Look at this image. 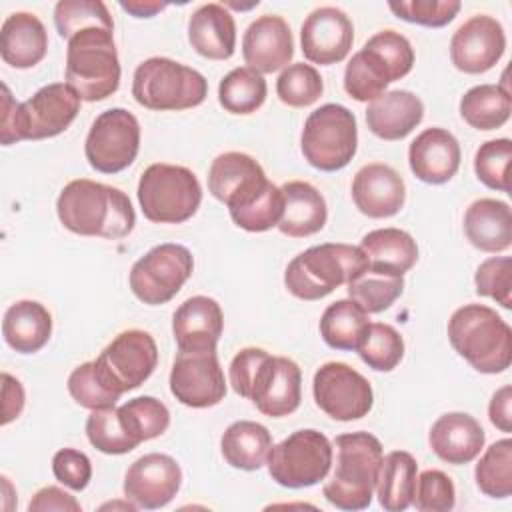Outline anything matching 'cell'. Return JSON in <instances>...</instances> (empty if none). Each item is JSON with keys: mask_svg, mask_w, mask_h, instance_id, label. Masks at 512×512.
<instances>
[{"mask_svg": "<svg viewBox=\"0 0 512 512\" xmlns=\"http://www.w3.org/2000/svg\"><path fill=\"white\" fill-rule=\"evenodd\" d=\"M208 190L228 208L232 222L246 232H266L282 218V190L266 178L250 154L216 156L208 170Z\"/></svg>", "mask_w": 512, "mask_h": 512, "instance_id": "obj_1", "label": "cell"}, {"mask_svg": "<svg viewBox=\"0 0 512 512\" xmlns=\"http://www.w3.org/2000/svg\"><path fill=\"white\" fill-rule=\"evenodd\" d=\"M232 390L248 398L264 416L282 418L298 410L302 400V370L286 356L262 348H242L230 362Z\"/></svg>", "mask_w": 512, "mask_h": 512, "instance_id": "obj_2", "label": "cell"}, {"mask_svg": "<svg viewBox=\"0 0 512 512\" xmlns=\"http://www.w3.org/2000/svg\"><path fill=\"white\" fill-rule=\"evenodd\" d=\"M56 214L66 230L108 240L128 236L136 224L132 202L122 190L88 178L70 180L60 190Z\"/></svg>", "mask_w": 512, "mask_h": 512, "instance_id": "obj_3", "label": "cell"}, {"mask_svg": "<svg viewBox=\"0 0 512 512\" xmlns=\"http://www.w3.org/2000/svg\"><path fill=\"white\" fill-rule=\"evenodd\" d=\"M80 112V96L66 84L42 86L26 102H16L2 84L0 140L4 146L22 140H44L62 134Z\"/></svg>", "mask_w": 512, "mask_h": 512, "instance_id": "obj_4", "label": "cell"}, {"mask_svg": "<svg viewBox=\"0 0 512 512\" xmlns=\"http://www.w3.org/2000/svg\"><path fill=\"white\" fill-rule=\"evenodd\" d=\"M332 446L336 464L322 488L324 498L340 510L368 508L384 458L380 440L370 432H348L338 434Z\"/></svg>", "mask_w": 512, "mask_h": 512, "instance_id": "obj_5", "label": "cell"}, {"mask_svg": "<svg viewBox=\"0 0 512 512\" xmlns=\"http://www.w3.org/2000/svg\"><path fill=\"white\" fill-rule=\"evenodd\" d=\"M452 348L478 372L500 374L512 364V330L490 306L464 304L448 320Z\"/></svg>", "mask_w": 512, "mask_h": 512, "instance_id": "obj_6", "label": "cell"}, {"mask_svg": "<svg viewBox=\"0 0 512 512\" xmlns=\"http://www.w3.org/2000/svg\"><path fill=\"white\" fill-rule=\"evenodd\" d=\"M414 66V48L396 30H380L352 54L344 70V90L356 102H372L390 82L404 78Z\"/></svg>", "mask_w": 512, "mask_h": 512, "instance_id": "obj_7", "label": "cell"}, {"mask_svg": "<svg viewBox=\"0 0 512 512\" xmlns=\"http://www.w3.org/2000/svg\"><path fill=\"white\" fill-rule=\"evenodd\" d=\"M366 268L368 258L360 246L326 242L294 256L286 266L284 284L292 296L312 302L348 284Z\"/></svg>", "mask_w": 512, "mask_h": 512, "instance_id": "obj_8", "label": "cell"}, {"mask_svg": "<svg viewBox=\"0 0 512 512\" xmlns=\"http://www.w3.org/2000/svg\"><path fill=\"white\" fill-rule=\"evenodd\" d=\"M66 84L84 102H100L120 86L114 32L88 28L74 34L66 48Z\"/></svg>", "mask_w": 512, "mask_h": 512, "instance_id": "obj_9", "label": "cell"}, {"mask_svg": "<svg viewBox=\"0 0 512 512\" xmlns=\"http://www.w3.org/2000/svg\"><path fill=\"white\" fill-rule=\"evenodd\" d=\"M206 78L172 58L154 56L140 62L132 78L134 100L156 112L186 110L200 106L206 100Z\"/></svg>", "mask_w": 512, "mask_h": 512, "instance_id": "obj_10", "label": "cell"}, {"mask_svg": "<svg viewBox=\"0 0 512 512\" xmlns=\"http://www.w3.org/2000/svg\"><path fill=\"white\" fill-rule=\"evenodd\" d=\"M138 202L144 218L154 224H182L202 202V186L186 166L150 164L138 182Z\"/></svg>", "mask_w": 512, "mask_h": 512, "instance_id": "obj_11", "label": "cell"}, {"mask_svg": "<svg viewBox=\"0 0 512 512\" xmlns=\"http://www.w3.org/2000/svg\"><path fill=\"white\" fill-rule=\"evenodd\" d=\"M300 148L306 162L322 172H336L350 164L358 148L356 116L342 104H322L304 122Z\"/></svg>", "mask_w": 512, "mask_h": 512, "instance_id": "obj_12", "label": "cell"}, {"mask_svg": "<svg viewBox=\"0 0 512 512\" xmlns=\"http://www.w3.org/2000/svg\"><path fill=\"white\" fill-rule=\"evenodd\" d=\"M334 460L332 442L318 430H296L278 444H272L266 466L270 478L292 490L322 482Z\"/></svg>", "mask_w": 512, "mask_h": 512, "instance_id": "obj_13", "label": "cell"}, {"mask_svg": "<svg viewBox=\"0 0 512 512\" xmlns=\"http://www.w3.org/2000/svg\"><path fill=\"white\" fill-rule=\"evenodd\" d=\"M192 270V252L182 244L164 242L150 248L134 262L128 276L130 290L140 302L160 306L170 302L180 292V288L192 276Z\"/></svg>", "mask_w": 512, "mask_h": 512, "instance_id": "obj_14", "label": "cell"}, {"mask_svg": "<svg viewBox=\"0 0 512 512\" xmlns=\"http://www.w3.org/2000/svg\"><path fill=\"white\" fill-rule=\"evenodd\" d=\"M138 150L140 124L126 108H110L98 114L84 142L88 164L102 174L126 170L136 160Z\"/></svg>", "mask_w": 512, "mask_h": 512, "instance_id": "obj_15", "label": "cell"}, {"mask_svg": "<svg viewBox=\"0 0 512 512\" xmlns=\"http://www.w3.org/2000/svg\"><path fill=\"white\" fill-rule=\"evenodd\" d=\"M94 364L102 380L122 396L152 376L158 364V346L144 330H124L100 352Z\"/></svg>", "mask_w": 512, "mask_h": 512, "instance_id": "obj_16", "label": "cell"}, {"mask_svg": "<svg viewBox=\"0 0 512 512\" xmlns=\"http://www.w3.org/2000/svg\"><path fill=\"white\" fill-rule=\"evenodd\" d=\"M312 392L316 406L340 422L364 418L374 404L370 382L344 362L322 364L314 374Z\"/></svg>", "mask_w": 512, "mask_h": 512, "instance_id": "obj_17", "label": "cell"}, {"mask_svg": "<svg viewBox=\"0 0 512 512\" xmlns=\"http://www.w3.org/2000/svg\"><path fill=\"white\" fill-rule=\"evenodd\" d=\"M170 392L188 408L220 404L226 396V378L216 350H178L170 370Z\"/></svg>", "mask_w": 512, "mask_h": 512, "instance_id": "obj_18", "label": "cell"}, {"mask_svg": "<svg viewBox=\"0 0 512 512\" xmlns=\"http://www.w3.org/2000/svg\"><path fill=\"white\" fill-rule=\"evenodd\" d=\"M180 464L160 452H150L134 460L124 476V496L136 508L156 510L166 506L180 490Z\"/></svg>", "mask_w": 512, "mask_h": 512, "instance_id": "obj_19", "label": "cell"}, {"mask_svg": "<svg viewBox=\"0 0 512 512\" xmlns=\"http://www.w3.org/2000/svg\"><path fill=\"white\" fill-rule=\"evenodd\" d=\"M506 50L502 24L488 14L468 18L450 40V60L466 74H482L496 66Z\"/></svg>", "mask_w": 512, "mask_h": 512, "instance_id": "obj_20", "label": "cell"}, {"mask_svg": "<svg viewBox=\"0 0 512 512\" xmlns=\"http://www.w3.org/2000/svg\"><path fill=\"white\" fill-rule=\"evenodd\" d=\"M354 42V26L336 6L312 10L300 28V46L306 60L320 66L342 62Z\"/></svg>", "mask_w": 512, "mask_h": 512, "instance_id": "obj_21", "label": "cell"}, {"mask_svg": "<svg viewBox=\"0 0 512 512\" xmlns=\"http://www.w3.org/2000/svg\"><path fill=\"white\" fill-rule=\"evenodd\" d=\"M242 56L248 68L260 74L286 68L294 56V38L288 22L276 14H264L250 22L242 36Z\"/></svg>", "mask_w": 512, "mask_h": 512, "instance_id": "obj_22", "label": "cell"}, {"mask_svg": "<svg viewBox=\"0 0 512 512\" xmlns=\"http://www.w3.org/2000/svg\"><path fill=\"white\" fill-rule=\"evenodd\" d=\"M352 200L368 218H390L406 202V184L388 164L372 162L362 166L352 180Z\"/></svg>", "mask_w": 512, "mask_h": 512, "instance_id": "obj_23", "label": "cell"}, {"mask_svg": "<svg viewBox=\"0 0 512 512\" xmlns=\"http://www.w3.org/2000/svg\"><path fill=\"white\" fill-rule=\"evenodd\" d=\"M460 144L452 132L444 128L422 130L408 148V164L412 174L426 184H444L460 168Z\"/></svg>", "mask_w": 512, "mask_h": 512, "instance_id": "obj_24", "label": "cell"}, {"mask_svg": "<svg viewBox=\"0 0 512 512\" xmlns=\"http://www.w3.org/2000/svg\"><path fill=\"white\" fill-rule=\"evenodd\" d=\"M222 330V308L214 298L208 296H192L184 300L172 316V332L178 350H216Z\"/></svg>", "mask_w": 512, "mask_h": 512, "instance_id": "obj_25", "label": "cell"}, {"mask_svg": "<svg viewBox=\"0 0 512 512\" xmlns=\"http://www.w3.org/2000/svg\"><path fill=\"white\" fill-rule=\"evenodd\" d=\"M484 440L480 422L466 412L442 414L428 432L432 452L454 466L472 462L484 448Z\"/></svg>", "mask_w": 512, "mask_h": 512, "instance_id": "obj_26", "label": "cell"}, {"mask_svg": "<svg viewBox=\"0 0 512 512\" xmlns=\"http://www.w3.org/2000/svg\"><path fill=\"white\" fill-rule=\"evenodd\" d=\"M424 118L422 100L410 90H390L366 108L368 130L382 140L406 138Z\"/></svg>", "mask_w": 512, "mask_h": 512, "instance_id": "obj_27", "label": "cell"}, {"mask_svg": "<svg viewBox=\"0 0 512 512\" xmlns=\"http://www.w3.org/2000/svg\"><path fill=\"white\" fill-rule=\"evenodd\" d=\"M48 52V32L32 12L10 14L0 30V56L12 68H32Z\"/></svg>", "mask_w": 512, "mask_h": 512, "instance_id": "obj_28", "label": "cell"}, {"mask_svg": "<svg viewBox=\"0 0 512 512\" xmlns=\"http://www.w3.org/2000/svg\"><path fill=\"white\" fill-rule=\"evenodd\" d=\"M188 42L208 60H228L236 48V24L224 4L208 2L188 20Z\"/></svg>", "mask_w": 512, "mask_h": 512, "instance_id": "obj_29", "label": "cell"}, {"mask_svg": "<svg viewBox=\"0 0 512 512\" xmlns=\"http://www.w3.org/2000/svg\"><path fill=\"white\" fill-rule=\"evenodd\" d=\"M464 234L482 252H504L512 246V210L496 198L474 200L464 214Z\"/></svg>", "mask_w": 512, "mask_h": 512, "instance_id": "obj_30", "label": "cell"}, {"mask_svg": "<svg viewBox=\"0 0 512 512\" xmlns=\"http://www.w3.org/2000/svg\"><path fill=\"white\" fill-rule=\"evenodd\" d=\"M284 212L278 230L290 238H306L320 232L328 220L326 200L318 188L304 180H290L280 186Z\"/></svg>", "mask_w": 512, "mask_h": 512, "instance_id": "obj_31", "label": "cell"}, {"mask_svg": "<svg viewBox=\"0 0 512 512\" xmlns=\"http://www.w3.org/2000/svg\"><path fill=\"white\" fill-rule=\"evenodd\" d=\"M360 250L368 258V270L384 276H404L418 260L416 240L400 228H378L368 232Z\"/></svg>", "mask_w": 512, "mask_h": 512, "instance_id": "obj_32", "label": "cell"}, {"mask_svg": "<svg viewBox=\"0 0 512 512\" xmlns=\"http://www.w3.org/2000/svg\"><path fill=\"white\" fill-rule=\"evenodd\" d=\"M52 334V316L48 308L36 300H18L4 312L2 336L18 354H34L42 350Z\"/></svg>", "mask_w": 512, "mask_h": 512, "instance_id": "obj_33", "label": "cell"}, {"mask_svg": "<svg viewBox=\"0 0 512 512\" xmlns=\"http://www.w3.org/2000/svg\"><path fill=\"white\" fill-rule=\"evenodd\" d=\"M272 448V436L266 426L252 420L232 422L220 440L224 460L238 470H258L266 464Z\"/></svg>", "mask_w": 512, "mask_h": 512, "instance_id": "obj_34", "label": "cell"}, {"mask_svg": "<svg viewBox=\"0 0 512 512\" xmlns=\"http://www.w3.org/2000/svg\"><path fill=\"white\" fill-rule=\"evenodd\" d=\"M418 478V462L406 450H392L382 458L376 492L378 502L388 512H402L412 506Z\"/></svg>", "mask_w": 512, "mask_h": 512, "instance_id": "obj_35", "label": "cell"}, {"mask_svg": "<svg viewBox=\"0 0 512 512\" xmlns=\"http://www.w3.org/2000/svg\"><path fill=\"white\" fill-rule=\"evenodd\" d=\"M368 328V312L352 298L332 302L320 318V336L334 350H358Z\"/></svg>", "mask_w": 512, "mask_h": 512, "instance_id": "obj_36", "label": "cell"}, {"mask_svg": "<svg viewBox=\"0 0 512 512\" xmlns=\"http://www.w3.org/2000/svg\"><path fill=\"white\" fill-rule=\"evenodd\" d=\"M512 100L506 86L478 84L460 98V116L476 130H496L510 118Z\"/></svg>", "mask_w": 512, "mask_h": 512, "instance_id": "obj_37", "label": "cell"}, {"mask_svg": "<svg viewBox=\"0 0 512 512\" xmlns=\"http://www.w3.org/2000/svg\"><path fill=\"white\" fill-rule=\"evenodd\" d=\"M266 80L260 72L238 66L230 70L218 86V102L230 114H252L266 100Z\"/></svg>", "mask_w": 512, "mask_h": 512, "instance_id": "obj_38", "label": "cell"}, {"mask_svg": "<svg viewBox=\"0 0 512 512\" xmlns=\"http://www.w3.org/2000/svg\"><path fill=\"white\" fill-rule=\"evenodd\" d=\"M118 412L128 436L136 444L158 438L170 426V412L166 404L154 396H136L124 402Z\"/></svg>", "mask_w": 512, "mask_h": 512, "instance_id": "obj_39", "label": "cell"}, {"mask_svg": "<svg viewBox=\"0 0 512 512\" xmlns=\"http://www.w3.org/2000/svg\"><path fill=\"white\" fill-rule=\"evenodd\" d=\"M480 492L490 498L512 494V440L502 438L486 448L474 470Z\"/></svg>", "mask_w": 512, "mask_h": 512, "instance_id": "obj_40", "label": "cell"}, {"mask_svg": "<svg viewBox=\"0 0 512 512\" xmlns=\"http://www.w3.org/2000/svg\"><path fill=\"white\" fill-rule=\"evenodd\" d=\"M348 296L368 314H378L388 310L402 294V276H384L372 270L360 272L348 284Z\"/></svg>", "mask_w": 512, "mask_h": 512, "instance_id": "obj_41", "label": "cell"}, {"mask_svg": "<svg viewBox=\"0 0 512 512\" xmlns=\"http://www.w3.org/2000/svg\"><path fill=\"white\" fill-rule=\"evenodd\" d=\"M54 26L66 40L88 28H104L114 32L108 6L100 0H60L54 6Z\"/></svg>", "mask_w": 512, "mask_h": 512, "instance_id": "obj_42", "label": "cell"}, {"mask_svg": "<svg viewBox=\"0 0 512 512\" xmlns=\"http://www.w3.org/2000/svg\"><path fill=\"white\" fill-rule=\"evenodd\" d=\"M356 352L368 368L376 372H390L404 356V340L394 326L370 322V328Z\"/></svg>", "mask_w": 512, "mask_h": 512, "instance_id": "obj_43", "label": "cell"}, {"mask_svg": "<svg viewBox=\"0 0 512 512\" xmlns=\"http://www.w3.org/2000/svg\"><path fill=\"white\" fill-rule=\"evenodd\" d=\"M88 442L102 454H128L138 444L128 436L116 406L92 410L86 418Z\"/></svg>", "mask_w": 512, "mask_h": 512, "instance_id": "obj_44", "label": "cell"}, {"mask_svg": "<svg viewBox=\"0 0 512 512\" xmlns=\"http://www.w3.org/2000/svg\"><path fill=\"white\" fill-rule=\"evenodd\" d=\"M324 92V82L320 72L304 62H294L286 66L276 80L278 98L292 108H306L314 104Z\"/></svg>", "mask_w": 512, "mask_h": 512, "instance_id": "obj_45", "label": "cell"}, {"mask_svg": "<svg viewBox=\"0 0 512 512\" xmlns=\"http://www.w3.org/2000/svg\"><path fill=\"white\" fill-rule=\"evenodd\" d=\"M512 160V142L510 138H496L480 144L474 156L476 178L498 192H510L508 168Z\"/></svg>", "mask_w": 512, "mask_h": 512, "instance_id": "obj_46", "label": "cell"}, {"mask_svg": "<svg viewBox=\"0 0 512 512\" xmlns=\"http://www.w3.org/2000/svg\"><path fill=\"white\" fill-rule=\"evenodd\" d=\"M68 392L76 404H80L82 408H88V410L110 408L120 400V396L98 374L94 360L84 362L70 372Z\"/></svg>", "mask_w": 512, "mask_h": 512, "instance_id": "obj_47", "label": "cell"}, {"mask_svg": "<svg viewBox=\"0 0 512 512\" xmlns=\"http://www.w3.org/2000/svg\"><path fill=\"white\" fill-rule=\"evenodd\" d=\"M476 294L492 298L502 308H512V258L492 256L486 258L474 274Z\"/></svg>", "mask_w": 512, "mask_h": 512, "instance_id": "obj_48", "label": "cell"}, {"mask_svg": "<svg viewBox=\"0 0 512 512\" xmlns=\"http://www.w3.org/2000/svg\"><path fill=\"white\" fill-rule=\"evenodd\" d=\"M388 8L400 20L428 28H442L456 18L462 4L458 0H400L388 2Z\"/></svg>", "mask_w": 512, "mask_h": 512, "instance_id": "obj_49", "label": "cell"}, {"mask_svg": "<svg viewBox=\"0 0 512 512\" xmlns=\"http://www.w3.org/2000/svg\"><path fill=\"white\" fill-rule=\"evenodd\" d=\"M412 504L420 512H448L456 504V488L442 470H424L416 478Z\"/></svg>", "mask_w": 512, "mask_h": 512, "instance_id": "obj_50", "label": "cell"}, {"mask_svg": "<svg viewBox=\"0 0 512 512\" xmlns=\"http://www.w3.org/2000/svg\"><path fill=\"white\" fill-rule=\"evenodd\" d=\"M52 474L60 484L80 492L92 480V462L76 448H62L52 458Z\"/></svg>", "mask_w": 512, "mask_h": 512, "instance_id": "obj_51", "label": "cell"}, {"mask_svg": "<svg viewBox=\"0 0 512 512\" xmlns=\"http://www.w3.org/2000/svg\"><path fill=\"white\" fill-rule=\"evenodd\" d=\"M52 510L54 512H80L82 506L74 496H70L62 488L46 486L32 496V500L28 504V512H52Z\"/></svg>", "mask_w": 512, "mask_h": 512, "instance_id": "obj_52", "label": "cell"}, {"mask_svg": "<svg viewBox=\"0 0 512 512\" xmlns=\"http://www.w3.org/2000/svg\"><path fill=\"white\" fill-rule=\"evenodd\" d=\"M24 388L18 378L2 372V426L16 420L24 408Z\"/></svg>", "mask_w": 512, "mask_h": 512, "instance_id": "obj_53", "label": "cell"}, {"mask_svg": "<svg viewBox=\"0 0 512 512\" xmlns=\"http://www.w3.org/2000/svg\"><path fill=\"white\" fill-rule=\"evenodd\" d=\"M510 406H512V386H502L500 390H496L488 404L490 422L506 434L512 432V408Z\"/></svg>", "mask_w": 512, "mask_h": 512, "instance_id": "obj_54", "label": "cell"}, {"mask_svg": "<svg viewBox=\"0 0 512 512\" xmlns=\"http://www.w3.org/2000/svg\"><path fill=\"white\" fill-rule=\"evenodd\" d=\"M120 8L126 10L128 14L136 16V18H150V16L162 12L166 8V4L164 2H152V0H144V2L142 0H128V2L122 0Z\"/></svg>", "mask_w": 512, "mask_h": 512, "instance_id": "obj_55", "label": "cell"}]
</instances>
